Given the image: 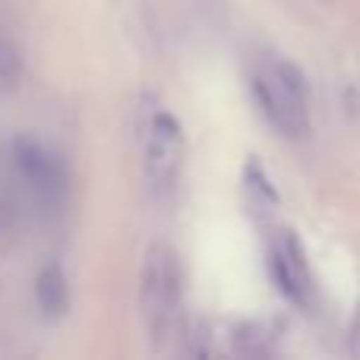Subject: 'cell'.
Wrapping results in <instances>:
<instances>
[{
	"mask_svg": "<svg viewBox=\"0 0 360 360\" xmlns=\"http://www.w3.org/2000/svg\"><path fill=\"white\" fill-rule=\"evenodd\" d=\"M256 105L266 120L288 139H300L310 130V108H307L304 76L294 63L269 60L253 76Z\"/></svg>",
	"mask_w": 360,
	"mask_h": 360,
	"instance_id": "cell-1",
	"label": "cell"
},
{
	"mask_svg": "<svg viewBox=\"0 0 360 360\" xmlns=\"http://www.w3.org/2000/svg\"><path fill=\"white\" fill-rule=\"evenodd\" d=\"M143 310L152 335L162 342L174 332L180 319V294H184V272L180 259L168 243H155L143 266Z\"/></svg>",
	"mask_w": 360,
	"mask_h": 360,
	"instance_id": "cell-2",
	"label": "cell"
},
{
	"mask_svg": "<svg viewBox=\"0 0 360 360\" xmlns=\"http://www.w3.org/2000/svg\"><path fill=\"white\" fill-rule=\"evenodd\" d=\"M146 174L158 196H171L184 168V130L168 111H152L143 124Z\"/></svg>",
	"mask_w": 360,
	"mask_h": 360,
	"instance_id": "cell-3",
	"label": "cell"
},
{
	"mask_svg": "<svg viewBox=\"0 0 360 360\" xmlns=\"http://www.w3.org/2000/svg\"><path fill=\"white\" fill-rule=\"evenodd\" d=\"M16 165H19V174H22L25 186L35 196V202L48 205V209L60 205L63 193H67V171L57 162V155H51L41 146L25 143L16 152Z\"/></svg>",
	"mask_w": 360,
	"mask_h": 360,
	"instance_id": "cell-4",
	"label": "cell"
},
{
	"mask_svg": "<svg viewBox=\"0 0 360 360\" xmlns=\"http://www.w3.org/2000/svg\"><path fill=\"white\" fill-rule=\"evenodd\" d=\"M272 275L278 281V288L285 291V297L297 300V304H307L310 297V269H307L304 250L294 240L291 234L278 237L272 247Z\"/></svg>",
	"mask_w": 360,
	"mask_h": 360,
	"instance_id": "cell-5",
	"label": "cell"
},
{
	"mask_svg": "<svg viewBox=\"0 0 360 360\" xmlns=\"http://www.w3.org/2000/svg\"><path fill=\"white\" fill-rule=\"evenodd\" d=\"M35 294H38V307H41L48 316H60L67 310V278L57 266H48L41 275H38V285H35Z\"/></svg>",
	"mask_w": 360,
	"mask_h": 360,
	"instance_id": "cell-6",
	"label": "cell"
}]
</instances>
